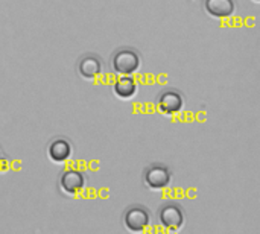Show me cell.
I'll use <instances>...</instances> for the list:
<instances>
[{
  "instance_id": "obj_1",
  "label": "cell",
  "mask_w": 260,
  "mask_h": 234,
  "mask_svg": "<svg viewBox=\"0 0 260 234\" xmlns=\"http://www.w3.org/2000/svg\"><path fill=\"white\" fill-rule=\"evenodd\" d=\"M142 55L137 49L123 46L113 52L110 58V69L117 76H134L142 69Z\"/></svg>"
},
{
  "instance_id": "obj_2",
  "label": "cell",
  "mask_w": 260,
  "mask_h": 234,
  "mask_svg": "<svg viewBox=\"0 0 260 234\" xmlns=\"http://www.w3.org/2000/svg\"><path fill=\"white\" fill-rule=\"evenodd\" d=\"M152 222L151 212L143 204H133L125 209L122 215V224L126 231L134 234H142L149 230Z\"/></svg>"
},
{
  "instance_id": "obj_3",
  "label": "cell",
  "mask_w": 260,
  "mask_h": 234,
  "mask_svg": "<svg viewBox=\"0 0 260 234\" xmlns=\"http://www.w3.org/2000/svg\"><path fill=\"white\" fill-rule=\"evenodd\" d=\"M157 221L163 230H166L169 233H177L184 227V222H186L184 209L178 203L168 201L158 207Z\"/></svg>"
},
{
  "instance_id": "obj_4",
  "label": "cell",
  "mask_w": 260,
  "mask_h": 234,
  "mask_svg": "<svg viewBox=\"0 0 260 234\" xmlns=\"http://www.w3.org/2000/svg\"><path fill=\"white\" fill-rule=\"evenodd\" d=\"M172 178H174V174H172L171 168L168 164H163L158 161L148 164L143 169V175H142L143 184L149 190H154V192L168 189L172 183Z\"/></svg>"
},
{
  "instance_id": "obj_5",
  "label": "cell",
  "mask_w": 260,
  "mask_h": 234,
  "mask_svg": "<svg viewBox=\"0 0 260 234\" xmlns=\"http://www.w3.org/2000/svg\"><path fill=\"white\" fill-rule=\"evenodd\" d=\"M186 107V99L183 93L177 88L168 87L161 90L155 97V108L163 116H177Z\"/></svg>"
},
{
  "instance_id": "obj_6",
  "label": "cell",
  "mask_w": 260,
  "mask_h": 234,
  "mask_svg": "<svg viewBox=\"0 0 260 234\" xmlns=\"http://www.w3.org/2000/svg\"><path fill=\"white\" fill-rule=\"evenodd\" d=\"M87 186V177L82 171L76 168L64 169L58 177V189L62 195L75 198L78 196Z\"/></svg>"
},
{
  "instance_id": "obj_7",
  "label": "cell",
  "mask_w": 260,
  "mask_h": 234,
  "mask_svg": "<svg viewBox=\"0 0 260 234\" xmlns=\"http://www.w3.org/2000/svg\"><path fill=\"white\" fill-rule=\"evenodd\" d=\"M76 72L85 81L99 78L104 72V61L96 53H85L76 61Z\"/></svg>"
},
{
  "instance_id": "obj_8",
  "label": "cell",
  "mask_w": 260,
  "mask_h": 234,
  "mask_svg": "<svg viewBox=\"0 0 260 234\" xmlns=\"http://www.w3.org/2000/svg\"><path fill=\"white\" fill-rule=\"evenodd\" d=\"M46 154H47V158L52 163L62 164V163H67L72 158V155H73V145L70 143L69 139L59 136V137L52 139L47 143Z\"/></svg>"
},
{
  "instance_id": "obj_9",
  "label": "cell",
  "mask_w": 260,
  "mask_h": 234,
  "mask_svg": "<svg viewBox=\"0 0 260 234\" xmlns=\"http://www.w3.org/2000/svg\"><path fill=\"white\" fill-rule=\"evenodd\" d=\"M204 11L213 18H230L236 12V0H204Z\"/></svg>"
},
{
  "instance_id": "obj_10",
  "label": "cell",
  "mask_w": 260,
  "mask_h": 234,
  "mask_svg": "<svg viewBox=\"0 0 260 234\" xmlns=\"http://www.w3.org/2000/svg\"><path fill=\"white\" fill-rule=\"evenodd\" d=\"M111 88L113 94L120 101H129L139 93V84L134 76H117Z\"/></svg>"
},
{
  "instance_id": "obj_11",
  "label": "cell",
  "mask_w": 260,
  "mask_h": 234,
  "mask_svg": "<svg viewBox=\"0 0 260 234\" xmlns=\"http://www.w3.org/2000/svg\"><path fill=\"white\" fill-rule=\"evenodd\" d=\"M8 158H6V155L3 154V151H2V148H0V172H3L6 168H8Z\"/></svg>"
},
{
  "instance_id": "obj_12",
  "label": "cell",
  "mask_w": 260,
  "mask_h": 234,
  "mask_svg": "<svg viewBox=\"0 0 260 234\" xmlns=\"http://www.w3.org/2000/svg\"><path fill=\"white\" fill-rule=\"evenodd\" d=\"M253 2H254V3H259V0H253Z\"/></svg>"
}]
</instances>
